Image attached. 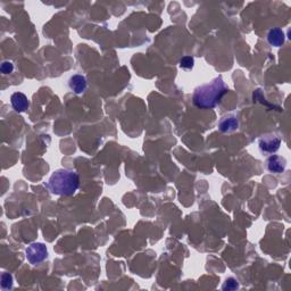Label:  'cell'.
I'll list each match as a JSON object with an SVG mask.
<instances>
[{
	"mask_svg": "<svg viewBox=\"0 0 291 291\" xmlns=\"http://www.w3.org/2000/svg\"><path fill=\"white\" fill-rule=\"evenodd\" d=\"M0 71H2L3 74H10L14 71V65L12 61H4L0 66Z\"/></svg>",
	"mask_w": 291,
	"mask_h": 291,
	"instance_id": "4fadbf2b",
	"label": "cell"
},
{
	"mask_svg": "<svg viewBox=\"0 0 291 291\" xmlns=\"http://www.w3.org/2000/svg\"><path fill=\"white\" fill-rule=\"evenodd\" d=\"M265 168L271 173L280 174L284 172L285 168H287V159L282 156L279 155H271L266 159V163H265Z\"/></svg>",
	"mask_w": 291,
	"mask_h": 291,
	"instance_id": "8992f818",
	"label": "cell"
},
{
	"mask_svg": "<svg viewBox=\"0 0 291 291\" xmlns=\"http://www.w3.org/2000/svg\"><path fill=\"white\" fill-rule=\"evenodd\" d=\"M13 288V277L9 273L4 272L2 274V289L9 290Z\"/></svg>",
	"mask_w": 291,
	"mask_h": 291,
	"instance_id": "7c38bea8",
	"label": "cell"
},
{
	"mask_svg": "<svg viewBox=\"0 0 291 291\" xmlns=\"http://www.w3.org/2000/svg\"><path fill=\"white\" fill-rule=\"evenodd\" d=\"M195 65V59L191 56H183L180 59V67L183 70H192Z\"/></svg>",
	"mask_w": 291,
	"mask_h": 291,
	"instance_id": "30bf717a",
	"label": "cell"
},
{
	"mask_svg": "<svg viewBox=\"0 0 291 291\" xmlns=\"http://www.w3.org/2000/svg\"><path fill=\"white\" fill-rule=\"evenodd\" d=\"M67 88L74 92L75 95H82L85 93L88 88V82L85 75L82 74H73L67 80Z\"/></svg>",
	"mask_w": 291,
	"mask_h": 291,
	"instance_id": "5b68a950",
	"label": "cell"
},
{
	"mask_svg": "<svg viewBox=\"0 0 291 291\" xmlns=\"http://www.w3.org/2000/svg\"><path fill=\"white\" fill-rule=\"evenodd\" d=\"M80 186V176L75 171L59 169L50 175L47 188L56 196H72Z\"/></svg>",
	"mask_w": 291,
	"mask_h": 291,
	"instance_id": "7a4b0ae2",
	"label": "cell"
},
{
	"mask_svg": "<svg viewBox=\"0 0 291 291\" xmlns=\"http://www.w3.org/2000/svg\"><path fill=\"white\" fill-rule=\"evenodd\" d=\"M239 289V282L235 278H228L225 280V282L222 285V290L224 291H232Z\"/></svg>",
	"mask_w": 291,
	"mask_h": 291,
	"instance_id": "8fae6325",
	"label": "cell"
},
{
	"mask_svg": "<svg viewBox=\"0 0 291 291\" xmlns=\"http://www.w3.org/2000/svg\"><path fill=\"white\" fill-rule=\"evenodd\" d=\"M27 259L30 264L39 265L48 258V249L41 242H33L25 251Z\"/></svg>",
	"mask_w": 291,
	"mask_h": 291,
	"instance_id": "3957f363",
	"label": "cell"
},
{
	"mask_svg": "<svg viewBox=\"0 0 291 291\" xmlns=\"http://www.w3.org/2000/svg\"><path fill=\"white\" fill-rule=\"evenodd\" d=\"M266 40L267 43L273 47H281L285 41V34L281 29L273 28L268 31Z\"/></svg>",
	"mask_w": 291,
	"mask_h": 291,
	"instance_id": "9c48e42d",
	"label": "cell"
},
{
	"mask_svg": "<svg viewBox=\"0 0 291 291\" xmlns=\"http://www.w3.org/2000/svg\"><path fill=\"white\" fill-rule=\"evenodd\" d=\"M217 128L223 133L235 132L239 128V118L235 114H227L218 121Z\"/></svg>",
	"mask_w": 291,
	"mask_h": 291,
	"instance_id": "52a82bcc",
	"label": "cell"
},
{
	"mask_svg": "<svg viewBox=\"0 0 291 291\" xmlns=\"http://www.w3.org/2000/svg\"><path fill=\"white\" fill-rule=\"evenodd\" d=\"M10 103H12V107L15 109V112L17 113L27 112L30 106L28 97L22 92L13 93L12 97H10Z\"/></svg>",
	"mask_w": 291,
	"mask_h": 291,
	"instance_id": "ba28073f",
	"label": "cell"
},
{
	"mask_svg": "<svg viewBox=\"0 0 291 291\" xmlns=\"http://www.w3.org/2000/svg\"><path fill=\"white\" fill-rule=\"evenodd\" d=\"M228 88L225 86L222 76H217L211 82L197 87L194 95H192V101L194 105L202 109L215 108L221 102L222 98L227 92Z\"/></svg>",
	"mask_w": 291,
	"mask_h": 291,
	"instance_id": "6da1fadb",
	"label": "cell"
},
{
	"mask_svg": "<svg viewBox=\"0 0 291 291\" xmlns=\"http://www.w3.org/2000/svg\"><path fill=\"white\" fill-rule=\"evenodd\" d=\"M281 146V138L278 134L271 133L258 140V149L263 155H273L278 152Z\"/></svg>",
	"mask_w": 291,
	"mask_h": 291,
	"instance_id": "277c9868",
	"label": "cell"
}]
</instances>
